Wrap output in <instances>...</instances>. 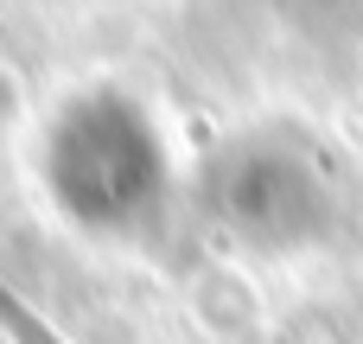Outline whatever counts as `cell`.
Returning a JSON list of instances; mask_svg holds the SVG:
<instances>
[{"label": "cell", "mask_w": 363, "mask_h": 344, "mask_svg": "<svg viewBox=\"0 0 363 344\" xmlns=\"http://www.w3.org/2000/svg\"><path fill=\"white\" fill-rule=\"evenodd\" d=\"M0 326L13 332V344H57L38 319H32V313H26V306H13V300H6V287H0Z\"/></svg>", "instance_id": "6da1fadb"}]
</instances>
